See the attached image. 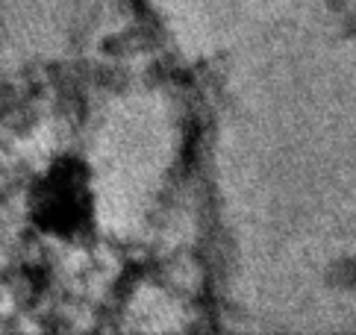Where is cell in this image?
<instances>
[{
	"label": "cell",
	"instance_id": "1",
	"mask_svg": "<svg viewBox=\"0 0 356 335\" xmlns=\"http://www.w3.org/2000/svg\"><path fill=\"white\" fill-rule=\"evenodd\" d=\"M33 218L42 229L59 238L83 236V229L92 224V188L86 168L77 159H59L42 174L33 188Z\"/></svg>",
	"mask_w": 356,
	"mask_h": 335
},
{
	"label": "cell",
	"instance_id": "2",
	"mask_svg": "<svg viewBox=\"0 0 356 335\" xmlns=\"http://www.w3.org/2000/svg\"><path fill=\"white\" fill-rule=\"evenodd\" d=\"M353 286H356V262H353Z\"/></svg>",
	"mask_w": 356,
	"mask_h": 335
}]
</instances>
